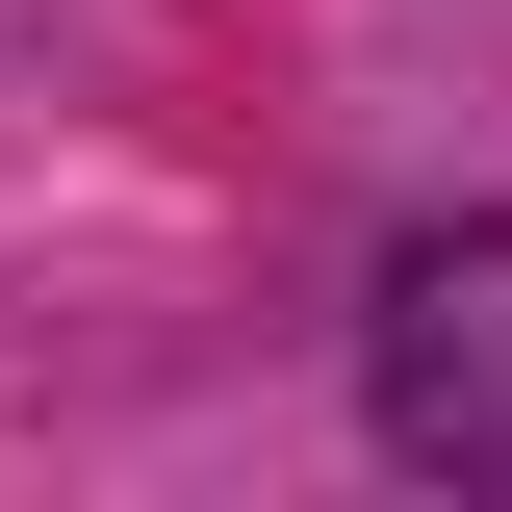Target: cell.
I'll list each match as a JSON object with an SVG mask.
<instances>
[{"instance_id": "1", "label": "cell", "mask_w": 512, "mask_h": 512, "mask_svg": "<svg viewBox=\"0 0 512 512\" xmlns=\"http://www.w3.org/2000/svg\"><path fill=\"white\" fill-rule=\"evenodd\" d=\"M359 410L384 461H436V487H512V231H410L359 308Z\"/></svg>"}]
</instances>
